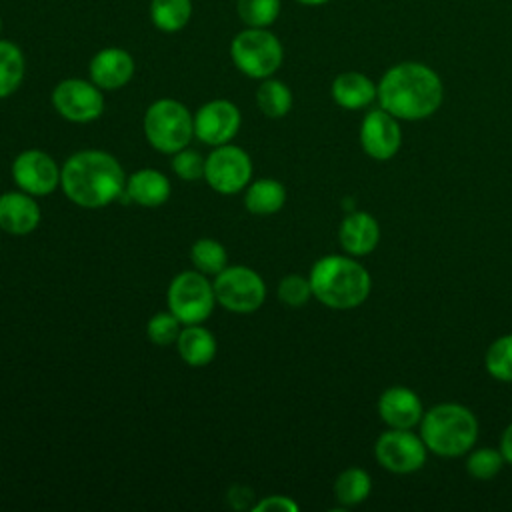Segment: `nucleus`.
<instances>
[{"label":"nucleus","instance_id":"nucleus-11","mask_svg":"<svg viewBox=\"0 0 512 512\" xmlns=\"http://www.w3.org/2000/svg\"><path fill=\"white\" fill-rule=\"evenodd\" d=\"M52 106L62 118L84 124L102 116L104 96L92 80L66 78L52 90Z\"/></svg>","mask_w":512,"mask_h":512},{"label":"nucleus","instance_id":"nucleus-30","mask_svg":"<svg viewBox=\"0 0 512 512\" xmlns=\"http://www.w3.org/2000/svg\"><path fill=\"white\" fill-rule=\"evenodd\" d=\"M238 14L252 28L270 26L280 14V0H238Z\"/></svg>","mask_w":512,"mask_h":512},{"label":"nucleus","instance_id":"nucleus-2","mask_svg":"<svg viewBox=\"0 0 512 512\" xmlns=\"http://www.w3.org/2000/svg\"><path fill=\"white\" fill-rule=\"evenodd\" d=\"M60 186L76 206L102 208L124 194L126 174L112 154L104 150H80L64 162Z\"/></svg>","mask_w":512,"mask_h":512},{"label":"nucleus","instance_id":"nucleus-10","mask_svg":"<svg viewBox=\"0 0 512 512\" xmlns=\"http://www.w3.org/2000/svg\"><path fill=\"white\" fill-rule=\"evenodd\" d=\"M374 456L392 474H412L424 466L428 448L412 428H388L376 438Z\"/></svg>","mask_w":512,"mask_h":512},{"label":"nucleus","instance_id":"nucleus-23","mask_svg":"<svg viewBox=\"0 0 512 512\" xmlns=\"http://www.w3.org/2000/svg\"><path fill=\"white\" fill-rule=\"evenodd\" d=\"M372 492V478L364 468L350 466L342 470L334 482V496L342 506H356Z\"/></svg>","mask_w":512,"mask_h":512},{"label":"nucleus","instance_id":"nucleus-26","mask_svg":"<svg viewBox=\"0 0 512 512\" xmlns=\"http://www.w3.org/2000/svg\"><path fill=\"white\" fill-rule=\"evenodd\" d=\"M192 14L190 0H152L150 18L154 26L162 32L182 30Z\"/></svg>","mask_w":512,"mask_h":512},{"label":"nucleus","instance_id":"nucleus-19","mask_svg":"<svg viewBox=\"0 0 512 512\" xmlns=\"http://www.w3.org/2000/svg\"><path fill=\"white\" fill-rule=\"evenodd\" d=\"M124 194L144 208H158L170 198V182L160 170L142 168L126 178Z\"/></svg>","mask_w":512,"mask_h":512},{"label":"nucleus","instance_id":"nucleus-31","mask_svg":"<svg viewBox=\"0 0 512 512\" xmlns=\"http://www.w3.org/2000/svg\"><path fill=\"white\" fill-rule=\"evenodd\" d=\"M182 330V322L168 310V312H158L154 314L148 324H146V336L150 342L158 346H168L176 344L178 336Z\"/></svg>","mask_w":512,"mask_h":512},{"label":"nucleus","instance_id":"nucleus-25","mask_svg":"<svg viewBox=\"0 0 512 512\" xmlns=\"http://www.w3.org/2000/svg\"><path fill=\"white\" fill-rule=\"evenodd\" d=\"M256 104L264 116L282 118L292 108V92L284 82L264 78L256 90Z\"/></svg>","mask_w":512,"mask_h":512},{"label":"nucleus","instance_id":"nucleus-29","mask_svg":"<svg viewBox=\"0 0 512 512\" xmlns=\"http://www.w3.org/2000/svg\"><path fill=\"white\" fill-rule=\"evenodd\" d=\"M504 464L506 460L500 450L492 446H482V448L470 450L466 458V472L474 480H492L502 470Z\"/></svg>","mask_w":512,"mask_h":512},{"label":"nucleus","instance_id":"nucleus-5","mask_svg":"<svg viewBox=\"0 0 512 512\" xmlns=\"http://www.w3.org/2000/svg\"><path fill=\"white\" fill-rule=\"evenodd\" d=\"M144 136L154 150L176 154L186 148L194 136V116L182 102L160 98L152 102L144 114Z\"/></svg>","mask_w":512,"mask_h":512},{"label":"nucleus","instance_id":"nucleus-37","mask_svg":"<svg viewBox=\"0 0 512 512\" xmlns=\"http://www.w3.org/2000/svg\"><path fill=\"white\" fill-rule=\"evenodd\" d=\"M0 30H2V20H0Z\"/></svg>","mask_w":512,"mask_h":512},{"label":"nucleus","instance_id":"nucleus-20","mask_svg":"<svg viewBox=\"0 0 512 512\" xmlns=\"http://www.w3.org/2000/svg\"><path fill=\"white\" fill-rule=\"evenodd\" d=\"M330 92L340 108L360 110L378 98V84L362 72H342L334 78Z\"/></svg>","mask_w":512,"mask_h":512},{"label":"nucleus","instance_id":"nucleus-27","mask_svg":"<svg viewBox=\"0 0 512 512\" xmlns=\"http://www.w3.org/2000/svg\"><path fill=\"white\" fill-rule=\"evenodd\" d=\"M190 260L194 268L206 276H216L228 266L226 248L214 238H200L190 248Z\"/></svg>","mask_w":512,"mask_h":512},{"label":"nucleus","instance_id":"nucleus-18","mask_svg":"<svg viewBox=\"0 0 512 512\" xmlns=\"http://www.w3.org/2000/svg\"><path fill=\"white\" fill-rule=\"evenodd\" d=\"M338 240L346 254L366 256L380 242V224L378 220L362 210H352L338 228Z\"/></svg>","mask_w":512,"mask_h":512},{"label":"nucleus","instance_id":"nucleus-12","mask_svg":"<svg viewBox=\"0 0 512 512\" xmlns=\"http://www.w3.org/2000/svg\"><path fill=\"white\" fill-rule=\"evenodd\" d=\"M62 168L42 150H24L12 162V176L20 190L32 196H48L60 186Z\"/></svg>","mask_w":512,"mask_h":512},{"label":"nucleus","instance_id":"nucleus-22","mask_svg":"<svg viewBox=\"0 0 512 512\" xmlns=\"http://www.w3.org/2000/svg\"><path fill=\"white\" fill-rule=\"evenodd\" d=\"M286 202V188L274 178H260L246 186L244 206L248 212L258 216L276 214Z\"/></svg>","mask_w":512,"mask_h":512},{"label":"nucleus","instance_id":"nucleus-24","mask_svg":"<svg viewBox=\"0 0 512 512\" xmlns=\"http://www.w3.org/2000/svg\"><path fill=\"white\" fill-rule=\"evenodd\" d=\"M24 54L22 50L8 40H0V98L14 94L24 80Z\"/></svg>","mask_w":512,"mask_h":512},{"label":"nucleus","instance_id":"nucleus-32","mask_svg":"<svg viewBox=\"0 0 512 512\" xmlns=\"http://www.w3.org/2000/svg\"><path fill=\"white\" fill-rule=\"evenodd\" d=\"M278 298L290 306V308H300L312 298V286L310 280L300 276V274H288L280 280L278 284Z\"/></svg>","mask_w":512,"mask_h":512},{"label":"nucleus","instance_id":"nucleus-35","mask_svg":"<svg viewBox=\"0 0 512 512\" xmlns=\"http://www.w3.org/2000/svg\"><path fill=\"white\" fill-rule=\"evenodd\" d=\"M500 452H502L506 464H512V422L504 428V432L500 436Z\"/></svg>","mask_w":512,"mask_h":512},{"label":"nucleus","instance_id":"nucleus-4","mask_svg":"<svg viewBox=\"0 0 512 512\" xmlns=\"http://www.w3.org/2000/svg\"><path fill=\"white\" fill-rule=\"evenodd\" d=\"M418 426L428 452L444 458L464 456L478 440V418L458 402L432 406L424 412Z\"/></svg>","mask_w":512,"mask_h":512},{"label":"nucleus","instance_id":"nucleus-34","mask_svg":"<svg viewBox=\"0 0 512 512\" xmlns=\"http://www.w3.org/2000/svg\"><path fill=\"white\" fill-rule=\"evenodd\" d=\"M254 512H298V504L290 496H266L252 506Z\"/></svg>","mask_w":512,"mask_h":512},{"label":"nucleus","instance_id":"nucleus-1","mask_svg":"<svg viewBox=\"0 0 512 512\" xmlns=\"http://www.w3.org/2000/svg\"><path fill=\"white\" fill-rule=\"evenodd\" d=\"M444 98L440 76L422 62H400L390 66L378 82L380 108L398 120H424L432 116Z\"/></svg>","mask_w":512,"mask_h":512},{"label":"nucleus","instance_id":"nucleus-21","mask_svg":"<svg viewBox=\"0 0 512 512\" xmlns=\"http://www.w3.org/2000/svg\"><path fill=\"white\" fill-rule=\"evenodd\" d=\"M180 358L194 368L206 366L216 356V338L202 324H186L176 340Z\"/></svg>","mask_w":512,"mask_h":512},{"label":"nucleus","instance_id":"nucleus-9","mask_svg":"<svg viewBox=\"0 0 512 512\" xmlns=\"http://www.w3.org/2000/svg\"><path fill=\"white\" fill-rule=\"evenodd\" d=\"M204 180L218 194H236L246 190L252 180V160L246 150L234 144H220L204 162Z\"/></svg>","mask_w":512,"mask_h":512},{"label":"nucleus","instance_id":"nucleus-14","mask_svg":"<svg viewBox=\"0 0 512 512\" xmlns=\"http://www.w3.org/2000/svg\"><path fill=\"white\" fill-rule=\"evenodd\" d=\"M402 130L396 116L384 108L370 110L360 124V146L374 160H390L398 154Z\"/></svg>","mask_w":512,"mask_h":512},{"label":"nucleus","instance_id":"nucleus-36","mask_svg":"<svg viewBox=\"0 0 512 512\" xmlns=\"http://www.w3.org/2000/svg\"><path fill=\"white\" fill-rule=\"evenodd\" d=\"M300 4H306V6H320V4H326L328 0H296Z\"/></svg>","mask_w":512,"mask_h":512},{"label":"nucleus","instance_id":"nucleus-6","mask_svg":"<svg viewBox=\"0 0 512 512\" xmlns=\"http://www.w3.org/2000/svg\"><path fill=\"white\" fill-rule=\"evenodd\" d=\"M230 56L242 74L264 80L280 68L284 50L270 30L248 26L232 40Z\"/></svg>","mask_w":512,"mask_h":512},{"label":"nucleus","instance_id":"nucleus-7","mask_svg":"<svg viewBox=\"0 0 512 512\" xmlns=\"http://www.w3.org/2000/svg\"><path fill=\"white\" fill-rule=\"evenodd\" d=\"M166 300L168 310L182 322V326L202 324L216 304L212 282L198 270L176 274L168 286Z\"/></svg>","mask_w":512,"mask_h":512},{"label":"nucleus","instance_id":"nucleus-28","mask_svg":"<svg viewBox=\"0 0 512 512\" xmlns=\"http://www.w3.org/2000/svg\"><path fill=\"white\" fill-rule=\"evenodd\" d=\"M484 366L492 378L512 382V334H504L488 346Z\"/></svg>","mask_w":512,"mask_h":512},{"label":"nucleus","instance_id":"nucleus-8","mask_svg":"<svg viewBox=\"0 0 512 512\" xmlns=\"http://www.w3.org/2000/svg\"><path fill=\"white\" fill-rule=\"evenodd\" d=\"M216 302L236 314H250L264 304L266 284L262 276L248 266H226L214 276Z\"/></svg>","mask_w":512,"mask_h":512},{"label":"nucleus","instance_id":"nucleus-3","mask_svg":"<svg viewBox=\"0 0 512 512\" xmlns=\"http://www.w3.org/2000/svg\"><path fill=\"white\" fill-rule=\"evenodd\" d=\"M312 296L332 310H352L366 302L372 290L368 270L350 254H328L314 262L308 274Z\"/></svg>","mask_w":512,"mask_h":512},{"label":"nucleus","instance_id":"nucleus-15","mask_svg":"<svg viewBox=\"0 0 512 512\" xmlns=\"http://www.w3.org/2000/svg\"><path fill=\"white\" fill-rule=\"evenodd\" d=\"M378 416L388 428H414L424 416L420 396L406 386H390L378 398Z\"/></svg>","mask_w":512,"mask_h":512},{"label":"nucleus","instance_id":"nucleus-13","mask_svg":"<svg viewBox=\"0 0 512 512\" xmlns=\"http://www.w3.org/2000/svg\"><path fill=\"white\" fill-rule=\"evenodd\" d=\"M240 110L224 98H216L200 106L194 114V136L206 146L228 144L240 128Z\"/></svg>","mask_w":512,"mask_h":512},{"label":"nucleus","instance_id":"nucleus-17","mask_svg":"<svg viewBox=\"0 0 512 512\" xmlns=\"http://www.w3.org/2000/svg\"><path fill=\"white\" fill-rule=\"evenodd\" d=\"M36 196L18 190V192H4L0 196V230L24 236L38 228L40 224V208L34 200Z\"/></svg>","mask_w":512,"mask_h":512},{"label":"nucleus","instance_id":"nucleus-16","mask_svg":"<svg viewBox=\"0 0 512 512\" xmlns=\"http://www.w3.org/2000/svg\"><path fill=\"white\" fill-rule=\"evenodd\" d=\"M88 72L100 90H116L132 80L134 58L124 48H104L92 56Z\"/></svg>","mask_w":512,"mask_h":512},{"label":"nucleus","instance_id":"nucleus-33","mask_svg":"<svg viewBox=\"0 0 512 512\" xmlns=\"http://www.w3.org/2000/svg\"><path fill=\"white\" fill-rule=\"evenodd\" d=\"M204 162L206 158H202L196 150L190 148H182L176 154H172V170L180 180L186 182L204 178Z\"/></svg>","mask_w":512,"mask_h":512}]
</instances>
